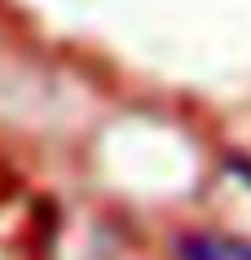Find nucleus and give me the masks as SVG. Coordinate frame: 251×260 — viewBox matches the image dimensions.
Masks as SVG:
<instances>
[{"instance_id": "nucleus-1", "label": "nucleus", "mask_w": 251, "mask_h": 260, "mask_svg": "<svg viewBox=\"0 0 251 260\" xmlns=\"http://www.w3.org/2000/svg\"><path fill=\"white\" fill-rule=\"evenodd\" d=\"M181 260H251V243L221 234H190L181 238Z\"/></svg>"}]
</instances>
